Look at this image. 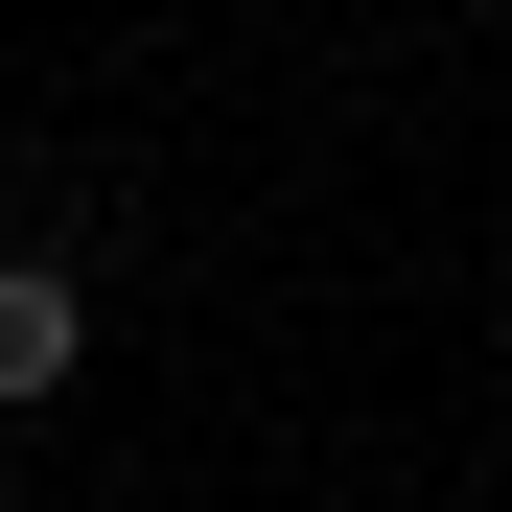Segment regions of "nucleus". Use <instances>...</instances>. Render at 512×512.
Returning <instances> with one entry per match:
<instances>
[{"label": "nucleus", "instance_id": "1", "mask_svg": "<svg viewBox=\"0 0 512 512\" xmlns=\"http://www.w3.org/2000/svg\"><path fill=\"white\" fill-rule=\"evenodd\" d=\"M94 373V303H70V256H0V419H47Z\"/></svg>", "mask_w": 512, "mask_h": 512}]
</instances>
